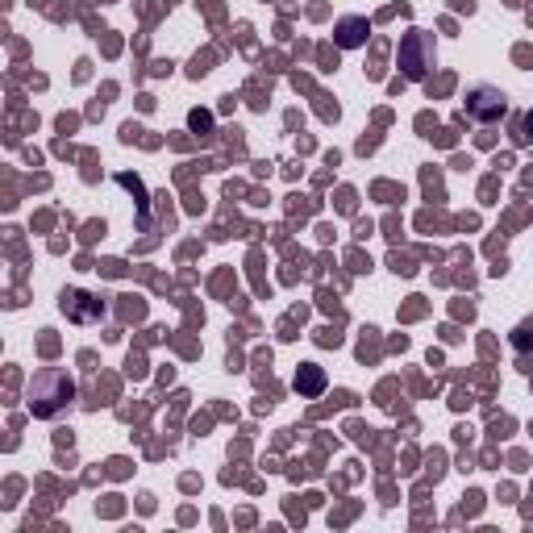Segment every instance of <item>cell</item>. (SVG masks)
<instances>
[{
  "instance_id": "cell-4",
  "label": "cell",
  "mask_w": 533,
  "mask_h": 533,
  "mask_svg": "<svg viewBox=\"0 0 533 533\" xmlns=\"http://www.w3.org/2000/svg\"><path fill=\"white\" fill-rule=\"evenodd\" d=\"M367 42V21L363 17H342L338 21V47L354 50V47H363Z\"/></svg>"
},
{
  "instance_id": "cell-1",
  "label": "cell",
  "mask_w": 533,
  "mask_h": 533,
  "mask_svg": "<svg viewBox=\"0 0 533 533\" xmlns=\"http://www.w3.org/2000/svg\"><path fill=\"white\" fill-rule=\"evenodd\" d=\"M72 396H75V384L67 376H59V371H42V376L30 384V409H34L38 417L59 412L63 404H72Z\"/></svg>"
},
{
  "instance_id": "cell-2",
  "label": "cell",
  "mask_w": 533,
  "mask_h": 533,
  "mask_svg": "<svg viewBox=\"0 0 533 533\" xmlns=\"http://www.w3.org/2000/svg\"><path fill=\"white\" fill-rule=\"evenodd\" d=\"M400 67L409 80H425V72L434 67V38L425 30H409L404 42H400Z\"/></svg>"
},
{
  "instance_id": "cell-3",
  "label": "cell",
  "mask_w": 533,
  "mask_h": 533,
  "mask_svg": "<svg viewBox=\"0 0 533 533\" xmlns=\"http://www.w3.org/2000/svg\"><path fill=\"white\" fill-rule=\"evenodd\" d=\"M504 109H509V100H504V92H496V88L479 84L467 92V113H471L475 122H500Z\"/></svg>"
},
{
  "instance_id": "cell-6",
  "label": "cell",
  "mask_w": 533,
  "mask_h": 533,
  "mask_svg": "<svg viewBox=\"0 0 533 533\" xmlns=\"http://www.w3.org/2000/svg\"><path fill=\"white\" fill-rule=\"evenodd\" d=\"M525 125H529V130H533V113H529V122H525Z\"/></svg>"
},
{
  "instance_id": "cell-5",
  "label": "cell",
  "mask_w": 533,
  "mask_h": 533,
  "mask_svg": "<svg viewBox=\"0 0 533 533\" xmlns=\"http://www.w3.org/2000/svg\"><path fill=\"white\" fill-rule=\"evenodd\" d=\"M321 388H326L321 367H300V376H296V392H304V396H317Z\"/></svg>"
}]
</instances>
